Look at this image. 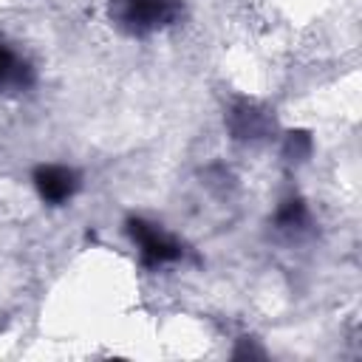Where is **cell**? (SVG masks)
I'll return each instance as SVG.
<instances>
[{
	"label": "cell",
	"mask_w": 362,
	"mask_h": 362,
	"mask_svg": "<svg viewBox=\"0 0 362 362\" xmlns=\"http://www.w3.org/2000/svg\"><path fill=\"white\" fill-rule=\"evenodd\" d=\"M34 184H37V189H40V195L45 201L62 204V201H68L74 195L76 175L68 167H40L37 175H34Z\"/></svg>",
	"instance_id": "7a4b0ae2"
},
{
	"label": "cell",
	"mask_w": 362,
	"mask_h": 362,
	"mask_svg": "<svg viewBox=\"0 0 362 362\" xmlns=\"http://www.w3.org/2000/svg\"><path fill=\"white\" fill-rule=\"evenodd\" d=\"M133 226H136V229H133V238L139 240V249H141V255H144L147 260H153V263H164V260L181 257V246H178L170 235H164L158 226H153V223H141V221H136Z\"/></svg>",
	"instance_id": "6da1fadb"
}]
</instances>
